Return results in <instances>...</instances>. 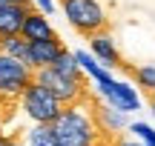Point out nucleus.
Masks as SVG:
<instances>
[{
  "label": "nucleus",
  "instance_id": "obj_22",
  "mask_svg": "<svg viewBox=\"0 0 155 146\" xmlns=\"http://www.w3.org/2000/svg\"><path fill=\"white\" fill-rule=\"evenodd\" d=\"M3 3H32V0H3Z\"/></svg>",
  "mask_w": 155,
  "mask_h": 146
},
{
  "label": "nucleus",
  "instance_id": "obj_21",
  "mask_svg": "<svg viewBox=\"0 0 155 146\" xmlns=\"http://www.w3.org/2000/svg\"><path fill=\"white\" fill-rule=\"evenodd\" d=\"M118 146H135V143H129V141H124V138H118Z\"/></svg>",
  "mask_w": 155,
  "mask_h": 146
},
{
  "label": "nucleus",
  "instance_id": "obj_24",
  "mask_svg": "<svg viewBox=\"0 0 155 146\" xmlns=\"http://www.w3.org/2000/svg\"><path fill=\"white\" fill-rule=\"evenodd\" d=\"M9 146H23V143H17V141H12V143H9Z\"/></svg>",
  "mask_w": 155,
  "mask_h": 146
},
{
  "label": "nucleus",
  "instance_id": "obj_13",
  "mask_svg": "<svg viewBox=\"0 0 155 146\" xmlns=\"http://www.w3.org/2000/svg\"><path fill=\"white\" fill-rule=\"evenodd\" d=\"M52 69H58V72H63V75H81V66H78L75 55L69 49H63L61 55L52 60Z\"/></svg>",
  "mask_w": 155,
  "mask_h": 146
},
{
  "label": "nucleus",
  "instance_id": "obj_6",
  "mask_svg": "<svg viewBox=\"0 0 155 146\" xmlns=\"http://www.w3.org/2000/svg\"><path fill=\"white\" fill-rule=\"evenodd\" d=\"M89 49H92V55L98 57V60H104L106 66L121 69V72L129 75V78L135 75V66H129L127 57L118 52V46H115V40H112L109 32H98V34H92V37H89Z\"/></svg>",
  "mask_w": 155,
  "mask_h": 146
},
{
  "label": "nucleus",
  "instance_id": "obj_7",
  "mask_svg": "<svg viewBox=\"0 0 155 146\" xmlns=\"http://www.w3.org/2000/svg\"><path fill=\"white\" fill-rule=\"evenodd\" d=\"M63 49H66V46L61 43V37H58V34L43 37V40H29V69L35 72V69L52 66V60H55Z\"/></svg>",
  "mask_w": 155,
  "mask_h": 146
},
{
  "label": "nucleus",
  "instance_id": "obj_25",
  "mask_svg": "<svg viewBox=\"0 0 155 146\" xmlns=\"http://www.w3.org/2000/svg\"><path fill=\"white\" fill-rule=\"evenodd\" d=\"M0 6H3V0H0Z\"/></svg>",
  "mask_w": 155,
  "mask_h": 146
},
{
  "label": "nucleus",
  "instance_id": "obj_11",
  "mask_svg": "<svg viewBox=\"0 0 155 146\" xmlns=\"http://www.w3.org/2000/svg\"><path fill=\"white\" fill-rule=\"evenodd\" d=\"M0 49H3V55H9V57H15V60H20V63L29 66V40H23L20 34L0 40Z\"/></svg>",
  "mask_w": 155,
  "mask_h": 146
},
{
  "label": "nucleus",
  "instance_id": "obj_16",
  "mask_svg": "<svg viewBox=\"0 0 155 146\" xmlns=\"http://www.w3.org/2000/svg\"><path fill=\"white\" fill-rule=\"evenodd\" d=\"M15 118V97L12 95H0V126L9 123Z\"/></svg>",
  "mask_w": 155,
  "mask_h": 146
},
{
  "label": "nucleus",
  "instance_id": "obj_3",
  "mask_svg": "<svg viewBox=\"0 0 155 146\" xmlns=\"http://www.w3.org/2000/svg\"><path fill=\"white\" fill-rule=\"evenodd\" d=\"M63 14L72 23V29L81 37H92L98 32H109V20H106L104 9L98 6V0H61Z\"/></svg>",
  "mask_w": 155,
  "mask_h": 146
},
{
  "label": "nucleus",
  "instance_id": "obj_18",
  "mask_svg": "<svg viewBox=\"0 0 155 146\" xmlns=\"http://www.w3.org/2000/svg\"><path fill=\"white\" fill-rule=\"evenodd\" d=\"M147 100H150V106H152V115H155V89L147 92Z\"/></svg>",
  "mask_w": 155,
  "mask_h": 146
},
{
  "label": "nucleus",
  "instance_id": "obj_5",
  "mask_svg": "<svg viewBox=\"0 0 155 146\" xmlns=\"http://www.w3.org/2000/svg\"><path fill=\"white\" fill-rule=\"evenodd\" d=\"M29 83H32V69L0 52V95L20 97Z\"/></svg>",
  "mask_w": 155,
  "mask_h": 146
},
{
  "label": "nucleus",
  "instance_id": "obj_10",
  "mask_svg": "<svg viewBox=\"0 0 155 146\" xmlns=\"http://www.w3.org/2000/svg\"><path fill=\"white\" fill-rule=\"evenodd\" d=\"M52 34H58V32L49 26V20L43 17V11L32 9L26 17H23V26H20V37L23 40H43V37H52Z\"/></svg>",
  "mask_w": 155,
  "mask_h": 146
},
{
  "label": "nucleus",
  "instance_id": "obj_14",
  "mask_svg": "<svg viewBox=\"0 0 155 146\" xmlns=\"http://www.w3.org/2000/svg\"><path fill=\"white\" fill-rule=\"evenodd\" d=\"M29 146H58L55 135H52V129H49V123H40L38 129L29 132Z\"/></svg>",
  "mask_w": 155,
  "mask_h": 146
},
{
  "label": "nucleus",
  "instance_id": "obj_23",
  "mask_svg": "<svg viewBox=\"0 0 155 146\" xmlns=\"http://www.w3.org/2000/svg\"><path fill=\"white\" fill-rule=\"evenodd\" d=\"M95 146H118V141L115 143H95Z\"/></svg>",
  "mask_w": 155,
  "mask_h": 146
},
{
  "label": "nucleus",
  "instance_id": "obj_17",
  "mask_svg": "<svg viewBox=\"0 0 155 146\" xmlns=\"http://www.w3.org/2000/svg\"><path fill=\"white\" fill-rule=\"evenodd\" d=\"M132 132L141 138V141H147V146H155V132H152L147 123H135V126H132Z\"/></svg>",
  "mask_w": 155,
  "mask_h": 146
},
{
  "label": "nucleus",
  "instance_id": "obj_12",
  "mask_svg": "<svg viewBox=\"0 0 155 146\" xmlns=\"http://www.w3.org/2000/svg\"><path fill=\"white\" fill-rule=\"evenodd\" d=\"M75 60H78V63H81V69H86V72H89V75H92V78H95V80H98V83H109V80H112V78H109V75H106V72H104V69H101V66H98V63H95V60H92V57H89V55H86V52H78V55H75Z\"/></svg>",
  "mask_w": 155,
  "mask_h": 146
},
{
  "label": "nucleus",
  "instance_id": "obj_9",
  "mask_svg": "<svg viewBox=\"0 0 155 146\" xmlns=\"http://www.w3.org/2000/svg\"><path fill=\"white\" fill-rule=\"evenodd\" d=\"M98 86L106 95V100L112 103V109H118V112H132V109H138V95H135L127 83L109 80V83H98Z\"/></svg>",
  "mask_w": 155,
  "mask_h": 146
},
{
  "label": "nucleus",
  "instance_id": "obj_2",
  "mask_svg": "<svg viewBox=\"0 0 155 146\" xmlns=\"http://www.w3.org/2000/svg\"><path fill=\"white\" fill-rule=\"evenodd\" d=\"M32 78L38 80L40 86H46L63 106H75V103H81L83 97L92 92L89 89V80L83 78V72L81 75H63V72H58V69H52V66H43V69H35Z\"/></svg>",
  "mask_w": 155,
  "mask_h": 146
},
{
  "label": "nucleus",
  "instance_id": "obj_8",
  "mask_svg": "<svg viewBox=\"0 0 155 146\" xmlns=\"http://www.w3.org/2000/svg\"><path fill=\"white\" fill-rule=\"evenodd\" d=\"M32 11V3H3L0 6V40L20 34L23 17Z\"/></svg>",
  "mask_w": 155,
  "mask_h": 146
},
{
  "label": "nucleus",
  "instance_id": "obj_20",
  "mask_svg": "<svg viewBox=\"0 0 155 146\" xmlns=\"http://www.w3.org/2000/svg\"><path fill=\"white\" fill-rule=\"evenodd\" d=\"M9 143H12V138H6L3 132H0V146H9Z\"/></svg>",
  "mask_w": 155,
  "mask_h": 146
},
{
  "label": "nucleus",
  "instance_id": "obj_1",
  "mask_svg": "<svg viewBox=\"0 0 155 146\" xmlns=\"http://www.w3.org/2000/svg\"><path fill=\"white\" fill-rule=\"evenodd\" d=\"M58 146H95V143H115L118 138H104L92 118V92L75 106H63L61 115L49 123Z\"/></svg>",
  "mask_w": 155,
  "mask_h": 146
},
{
  "label": "nucleus",
  "instance_id": "obj_19",
  "mask_svg": "<svg viewBox=\"0 0 155 146\" xmlns=\"http://www.w3.org/2000/svg\"><path fill=\"white\" fill-rule=\"evenodd\" d=\"M40 6H43V11H52V0H40Z\"/></svg>",
  "mask_w": 155,
  "mask_h": 146
},
{
  "label": "nucleus",
  "instance_id": "obj_4",
  "mask_svg": "<svg viewBox=\"0 0 155 146\" xmlns=\"http://www.w3.org/2000/svg\"><path fill=\"white\" fill-rule=\"evenodd\" d=\"M20 97H23V109H26V115L35 118L38 123H52V120L61 115V109H63V103L58 100L46 86H40L35 78H32V83L23 89Z\"/></svg>",
  "mask_w": 155,
  "mask_h": 146
},
{
  "label": "nucleus",
  "instance_id": "obj_15",
  "mask_svg": "<svg viewBox=\"0 0 155 146\" xmlns=\"http://www.w3.org/2000/svg\"><path fill=\"white\" fill-rule=\"evenodd\" d=\"M135 80H138V86L144 92H150V89H155V66H138L135 69V75H132Z\"/></svg>",
  "mask_w": 155,
  "mask_h": 146
}]
</instances>
